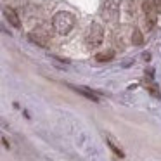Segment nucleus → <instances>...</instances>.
<instances>
[{"label":"nucleus","instance_id":"obj_1","mask_svg":"<svg viewBox=\"0 0 161 161\" xmlns=\"http://www.w3.org/2000/svg\"><path fill=\"white\" fill-rule=\"evenodd\" d=\"M75 26V16L71 12L61 11L52 18V28L56 30L59 35H68Z\"/></svg>","mask_w":161,"mask_h":161},{"label":"nucleus","instance_id":"obj_3","mask_svg":"<svg viewBox=\"0 0 161 161\" xmlns=\"http://www.w3.org/2000/svg\"><path fill=\"white\" fill-rule=\"evenodd\" d=\"M102 18L109 23H116L118 21V16H119V7L114 0H106L104 5H102V11H101Z\"/></svg>","mask_w":161,"mask_h":161},{"label":"nucleus","instance_id":"obj_2","mask_svg":"<svg viewBox=\"0 0 161 161\" xmlns=\"http://www.w3.org/2000/svg\"><path fill=\"white\" fill-rule=\"evenodd\" d=\"M104 40V28H102L99 23H92L87 30V35H85V43H87L88 49H95L99 47Z\"/></svg>","mask_w":161,"mask_h":161},{"label":"nucleus","instance_id":"obj_5","mask_svg":"<svg viewBox=\"0 0 161 161\" xmlns=\"http://www.w3.org/2000/svg\"><path fill=\"white\" fill-rule=\"evenodd\" d=\"M4 16L14 28H21V19H19L18 12H16L12 7H4Z\"/></svg>","mask_w":161,"mask_h":161},{"label":"nucleus","instance_id":"obj_8","mask_svg":"<svg viewBox=\"0 0 161 161\" xmlns=\"http://www.w3.org/2000/svg\"><path fill=\"white\" fill-rule=\"evenodd\" d=\"M113 57H114V52L113 50H108V52H101L95 56V61H99V63H108V61H111Z\"/></svg>","mask_w":161,"mask_h":161},{"label":"nucleus","instance_id":"obj_9","mask_svg":"<svg viewBox=\"0 0 161 161\" xmlns=\"http://www.w3.org/2000/svg\"><path fill=\"white\" fill-rule=\"evenodd\" d=\"M132 42H133V45H142L144 43V38H142V33H140V30H133V33H132Z\"/></svg>","mask_w":161,"mask_h":161},{"label":"nucleus","instance_id":"obj_10","mask_svg":"<svg viewBox=\"0 0 161 161\" xmlns=\"http://www.w3.org/2000/svg\"><path fill=\"white\" fill-rule=\"evenodd\" d=\"M106 142H108V144H109V147H111V149L114 151V154H118L119 158H123V156H125V154H123V151L119 149V147H118V146H116V144L111 140V137H106Z\"/></svg>","mask_w":161,"mask_h":161},{"label":"nucleus","instance_id":"obj_7","mask_svg":"<svg viewBox=\"0 0 161 161\" xmlns=\"http://www.w3.org/2000/svg\"><path fill=\"white\" fill-rule=\"evenodd\" d=\"M71 88H73V90H76L78 94H81L83 97L90 99V101H94V102H99L97 94H95L94 90H90V88H87V87H73V85H71Z\"/></svg>","mask_w":161,"mask_h":161},{"label":"nucleus","instance_id":"obj_11","mask_svg":"<svg viewBox=\"0 0 161 161\" xmlns=\"http://www.w3.org/2000/svg\"><path fill=\"white\" fill-rule=\"evenodd\" d=\"M153 4H154V7H156V11L161 12V0H153Z\"/></svg>","mask_w":161,"mask_h":161},{"label":"nucleus","instance_id":"obj_4","mask_svg":"<svg viewBox=\"0 0 161 161\" xmlns=\"http://www.w3.org/2000/svg\"><path fill=\"white\" fill-rule=\"evenodd\" d=\"M142 9H144V14H146V21H147V28H154V25H156V16H158V11L156 7H154L153 2H144L142 4Z\"/></svg>","mask_w":161,"mask_h":161},{"label":"nucleus","instance_id":"obj_6","mask_svg":"<svg viewBox=\"0 0 161 161\" xmlns=\"http://www.w3.org/2000/svg\"><path fill=\"white\" fill-rule=\"evenodd\" d=\"M30 40H31L33 43H36V45H40V47H47V43H49V36H47L45 33L38 31V30L30 33Z\"/></svg>","mask_w":161,"mask_h":161}]
</instances>
